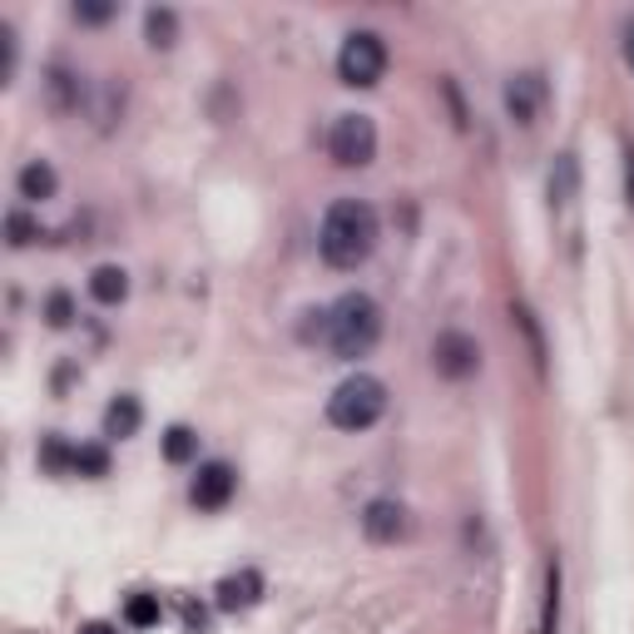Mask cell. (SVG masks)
Here are the masks:
<instances>
[{"label": "cell", "instance_id": "cell-1", "mask_svg": "<svg viewBox=\"0 0 634 634\" xmlns=\"http://www.w3.org/2000/svg\"><path fill=\"white\" fill-rule=\"evenodd\" d=\"M317 248H323V258L333 263V268H342V273L362 268V263L372 258V248H377L372 204H362V198H337V204L327 208V218H323Z\"/></svg>", "mask_w": 634, "mask_h": 634}, {"label": "cell", "instance_id": "cell-2", "mask_svg": "<svg viewBox=\"0 0 634 634\" xmlns=\"http://www.w3.org/2000/svg\"><path fill=\"white\" fill-rule=\"evenodd\" d=\"M377 337H382V308H377L367 293L337 298V308L327 313V347H333L337 357L357 362V357H367L377 347Z\"/></svg>", "mask_w": 634, "mask_h": 634}, {"label": "cell", "instance_id": "cell-3", "mask_svg": "<svg viewBox=\"0 0 634 634\" xmlns=\"http://www.w3.org/2000/svg\"><path fill=\"white\" fill-rule=\"evenodd\" d=\"M382 411H387V387L367 372L347 377V382L327 397V421H333L337 431H367L382 421Z\"/></svg>", "mask_w": 634, "mask_h": 634}, {"label": "cell", "instance_id": "cell-4", "mask_svg": "<svg viewBox=\"0 0 634 634\" xmlns=\"http://www.w3.org/2000/svg\"><path fill=\"white\" fill-rule=\"evenodd\" d=\"M382 70H387L382 35H372V30H357V35L342 40V50H337V75H342V84L372 90V84L382 80Z\"/></svg>", "mask_w": 634, "mask_h": 634}, {"label": "cell", "instance_id": "cell-5", "mask_svg": "<svg viewBox=\"0 0 634 634\" xmlns=\"http://www.w3.org/2000/svg\"><path fill=\"white\" fill-rule=\"evenodd\" d=\"M327 154H333V164H342V168L372 164V154H377V124L367 120V114H337L333 134H327Z\"/></svg>", "mask_w": 634, "mask_h": 634}, {"label": "cell", "instance_id": "cell-6", "mask_svg": "<svg viewBox=\"0 0 634 634\" xmlns=\"http://www.w3.org/2000/svg\"><path fill=\"white\" fill-rule=\"evenodd\" d=\"M234 485H238L234 467H224V461H208V467H198L194 491H188V495H194L198 511H224L228 495H234Z\"/></svg>", "mask_w": 634, "mask_h": 634}, {"label": "cell", "instance_id": "cell-7", "mask_svg": "<svg viewBox=\"0 0 634 634\" xmlns=\"http://www.w3.org/2000/svg\"><path fill=\"white\" fill-rule=\"evenodd\" d=\"M437 372L441 377H471L476 372V362H481V352H476V342L471 337H461V333H441L437 337Z\"/></svg>", "mask_w": 634, "mask_h": 634}, {"label": "cell", "instance_id": "cell-8", "mask_svg": "<svg viewBox=\"0 0 634 634\" xmlns=\"http://www.w3.org/2000/svg\"><path fill=\"white\" fill-rule=\"evenodd\" d=\"M362 531L372 535V541H382V545H392L401 541V535L411 531V521H407V505H397V501H372L362 511Z\"/></svg>", "mask_w": 634, "mask_h": 634}, {"label": "cell", "instance_id": "cell-9", "mask_svg": "<svg viewBox=\"0 0 634 634\" xmlns=\"http://www.w3.org/2000/svg\"><path fill=\"white\" fill-rule=\"evenodd\" d=\"M541 100H545V80L541 75H515L511 84H505V110H511L515 124H535Z\"/></svg>", "mask_w": 634, "mask_h": 634}, {"label": "cell", "instance_id": "cell-10", "mask_svg": "<svg viewBox=\"0 0 634 634\" xmlns=\"http://www.w3.org/2000/svg\"><path fill=\"white\" fill-rule=\"evenodd\" d=\"M258 595H263L258 570H238V575L218 580V610H248V605H258Z\"/></svg>", "mask_w": 634, "mask_h": 634}, {"label": "cell", "instance_id": "cell-11", "mask_svg": "<svg viewBox=\"0 0 634 634\" xmlns=\"http://www.w3.org/2000/svg\"><path fill=\"white\" fill-rule=\"evenodd\" d=\"M90 293H94V303H104V308H114V303H124L130 298V273L124 268H94L90 273Z\"/></svg>", "mask_w": 634, "mask_h": 634}, {"label": "cell", "instance_id": "cell-12", "mask_svg": "<svg viewBox=\"0 0 634 634\" xmlns=\"http://www.w3.org/2000/svg\"><path fill=\"white\" fill-rule=\"evenodd\" d=\"M55 168L45 164V158H30L25 168H20V198H30V204H40V198H55Z\"/></svg>", "mask_w": 634, "mask_h": 634}, {"label": "cell", "instance_id": "cell-13", "mask_svg": "<svg viewBox=\"0 0 634 634\" xmlns=\"http://www.w3.org/2000/svg\"><path fill=\"white\" fill-rule=\"evenodd\" d=\"M45 90H50V110L70 114V110H75V104H80L84 84H80V75H70L65 65H50V80H45Z\"/></svg>", "mask_w": 634, "mask_h": 634}, {"label": "cell", "instance_id": "cell-14", "mask_svg": "<svg viewBox=\"0 0 634 634\" xmlns=\"http://www.w3.org/2000/svg\"><path fill=\"white\" fill-rule=\"evenodd\" d=\"M140 401L134 397H114L110 401V411H104V437H134L140 431Z\"/></svg>", "mask_w": 634, "mask_h": 634}, {"label": "cell", "instance_id": "cell-15", "mask_svg": "<svg viewBox=\"0 0 634 634\" xmlns=\"http://www.w3.org/2000/svg\"><path fill=\"white\" fill-rule=\"evenodd\" d=\"M570 194H575V158L560 154L555 174H551V198H555V204H570Z\"/></svg>", "mask_w": 634, "mask_h": 634}, {"label": "cell", "instance_id": "cell-16", "mask_svg": "<svg viewBox=\"0 0 634 634\" xmlns=\"http://www.w3.org/2000/svg\"><path fill=\"white\" fill-rule=\"evenodd\" d=\"M124 620H130L134 630H150V625H158V600H154V595H134L130 605H124Z\"/></svg>", "mask_w": 634, "mask_h": 634}, {"label": "cell", "instance_id": "cell-17", "mask_svg": "<svg viewBox=\"0 0 634 634\" xmlns=\"http://www.w3.org/2000/svg\"><path fill=\"white\" fill-rule=\"evenodd\" d=\"M174 30H178L174 10H150V45L168 50V45H174Z\"/></svg>", "mask_w": 634, "mask_h": 634}, {"label": "cell", "instance_id": "cell-18", "mask_svg": "<svg viewBox=\"0 0 634 634\" xmlns=\"http://www.w3.org/2000/svg\"><path fill=\"white\" fill-rule=\"evenodd\" d=\"M194 447H198V441H194V431H188V427H168V437H164V457L168 461H188V457H194Z\"/></svg>", "mask_w": 634, "mask_h": 634}, {"label": "cell", "instance_id": "cell-19", "mask_svg": "<svg viewBox=\"0 0 634 634\" xmlns=\"http://www.w3.org/2000/svg\"><path fill=\"white\" fill-rule=\"evenodd\" d=\"M70 467L84 471V476H104V471H110V457H104V447H75Z\"/></svg>", "mask_w": 634, "mask_h": 634}, {"label": "cell", "instance_id": "cell-20", "mask_svg": "<svg viewBox=\"0 0 634 634\" xmlns=\"http://www.w3.org/2000/svg\"><path fill=\"white\" fill-rule=\"evenodd\" d=\"M6 228H10V243H16V248H25V243L35 238V228L25 224V214H10V218H6Z\"/></svg>", "mask_w": 634, "mask_h": 634}, {"label": "cell", "instance_id": "cell-21", "mask_svg": "<svg viewBox=\"0 0 634 634\" xmlns=\"http://www.w3.org/2000/svg\"><path fill=\"white\" fill-rule=\"evenodd\" d=\"M110 16H114V6H75V20H90V25H100Z\"/></svg>", "mask_w": 634, "mask_h": 634}, {"label": "cell", "instance_id": "cell-22", "mask_svg": "<svg viewBox=\"0 0 634 634\" xmlns=\"http://www.w3.org/2000/svg\"><path fill=\"white\" fill-rule=\"evenodd\" d=\"M50 323H55V327L70 323V298H65V293H55V298H50Z\"/></svg>", "mask_w": 634, "mask_h": 634}, {"label": "cell", "instance_id": "cell-23", "mask_svg": "<svg viewBox=\"0 0 634 634\" xmlns=\"http://www.w3.org/2000/svg\"><path fill=\"white\" fill-rule=\"evenodd\" d=\"M625 65L634 70V16L625 20Z\"/></svg>", "mask_w": 634, "mask_h": 634}, {"label": "cell", "instance_id": "cell-24", "mask_svg": "<svg viewBox=\"0 0 634 634\" xmlns=\"http://www.w3.org/2000/svg\"><path fill=\"white\" fill-rule=\"evenodd\" d=\"M625 194H630V204H634V150L625 154Z\"/></svg>", "mask_w": 634, "mask_h": 634}, {"label": "cell", "instance_id": "cell-25", "mask_svg": "<svg viewBox=\"0 0 634 634\" xmlns=\"http://www.w3.org/2000/svg\"><path fill=\"white\" fill-rule=\"evenodd\" d=\"M80 634H114V630H110V625H84Z\"/></svg>", "mask_w": 634, "mask_h": 634}]
</instances>
